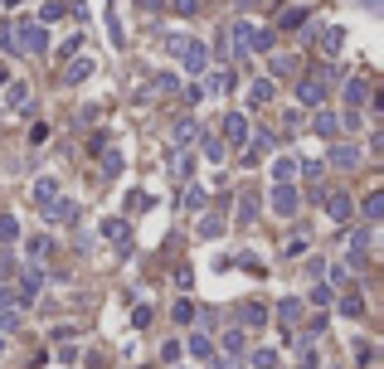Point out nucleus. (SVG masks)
Masks as SVG:
<instances>
[{
  "label": "nucleus",
  "mask_w": 384,
  "mask_h": 369,
  "mask_svg": "<svg viewBox=\"0 0 384 369\" xmlns=\"http://www.w3.org/2000/svg\"><path fill=\"white\" fill-rule=\"evenodd\" d=\"M165 49H170V58H175L190 78H199V73L209 68V49H204V39H194V34H170Z\"/></svg>",
  "instance_id": "obj_1"
},
{
  "label": "nucleus",
  "mask_w": 384,
  "mask_h": 369,
  "mask_svg": "<svg viewBox=\"0 0 384 369\" xmlns=\"http://www.w3.org/2000/svg\"><path fill=\"white\" fill-rule=\"evenodd\" d=\"M49 49V29L34 25V20H20L10 25V53H44Z\"/></svg>",
  "instance_id": "obj_2"
},
{
  "label": "nucleus",
  "mask_w": 384,
  "mask_h": 369,
  "mask_svg": "<svg viewBox=\"0 0 384 369\" xmlns=\"http://www.w3.org/2000/svg\"><path fill=\"white\" fill-rule=\"evenodd\" d=\"M248 136H253V127H248L244 112H224V117H219V146H224V151H244Z\"/></svg>",
  "instance_id": "obj_3"
},
{
  "label": "nucleus",
  "mask_w": 384,
  "mask_h": 369,
  "mask_svg": "<svg viewBox=\"0 0 384 369\" xmlns=\"http://www.w3.org/2000/svg\"><path fill=\"white\" fill-rule=\"evenodd\" d=\"M273 214L277 219H297V209H302V189L297 184H273Z\"/></svg>",
  "instance_id": "obj_4"
},
{
  "label": "nucleus",
  "mask_w": 384,
  "mask_h": 369,
  "mask_svg": "<svg viewBox=\"0 0 384 369\" xmlns=\"http://www.w3.org/2000/svg\"><path fill=\"white\" fill-rule=\"evenodd\" d=\"M44 282H49L44 263H25V267H20V306H25V301H34V296L44 291Z\"/></svg>",
  "instance_id": "obj_5"
},
{
  "label": "nucleus",
  "mask_w": 384,
  "mask_h": 369,
  "mask_svg": "<svg viewBox=\"0 0 384 369\" xmlns=\"http://www.w3.org/2000/svg\"><path fill=\"white\" fill-rule=\"evenodd\" d=\"M98 234L108 238L117 253H127V248H132V224H127V219H117V214H108V219L98 224Z\"/></svg>",
  "instance_id": "obj_6"
},
{
  "label": "nucleus",
  "mask_w": 384,
  "mask_h": 369,
  "mask_svg": "<svg viewBox=\"0 0 384 369\" xmlns=\"http://www.w3.org/2000/svg\"><path fill=\"white\" fill-rule=\"evenodd\" d=\"M273 146H277V132H253V136H248V146L239 151V156H244V165H258V160L268 156Z\"/></svg>",
  "instance_id": "obj_7"
},
{
  "label": "nucleus",
  "mask_w": 384,
  "mask_h": 369,
  "mask_svg": "<svg viewBox=\"0 0 384 369\" xmlns=\"http://www.w3.org/2000/svg\"><path fill=\"white\" fill-rule=\"evenodd\" d=\"M297 103L311 107V112L326 107V78H302V83H297Z\"/></svg>",
  "instance_id": "obj_8"
},
{
  "label": "nucleus",
  "mask_w": 384,
  "mask_h": 369,
  "mask_svg": "<svg viewBox=\"0 0 384 369\" xmlns=\"http://www.w3.org/2000/svg\"><path fill=\"white\" fill-rule=\"evenodd\" d=\"M326 214L336 219V224H351V219H356V199L336 189V194H326Z\"/></svg>",
  "instance_id": "obj_9"
},
{
  "label": "nucleus",
  "mask_w": 384,
  "mask_h": 369,
  "mask_svg": "<svg viewBox=\"0 0 384 369\" xmlns=\"http://www.w3.org/2000/svg\"><path fill=\"white\" fill-rule=\"evenodd\" d=\"M326 160L336 165V170H351V165H360V146H356V141H336Z\"/></svg>",
  "instance_id": "obj_10"
},
{
  "label": "nucleus",
  "mask_w": 384,
  "mask_h": 369,
  "mask_svg": "<svg viewBox=\"0 0 384 369\" xmlns=\"http://www.w3.org/2000/svg\"><path fill=\"white\" fill-rule=\"evenodd\" d=\"M341 93H346V112H356V107L370 103V83L365 78H346L341 83Z\"/></svg>",
  "instance_id": "obj_11"
},
{
  "label": "nucleus",
  "mask_w": 384,
  "mask_h": 369,
  "mask_svg": "<svg viewBox=\"0 0 384 369\" xmlns=\"http://www.w3.org/2000/svg\"><path fill=\"white\" fill-rule=\"evenodd\" d=\"M356 214H365V229H370V224H380V219H384V189H370V194L360 199Z\"/></svg>",
  "instance_id": "obj_12"
},
{
  "label": "nucleus",
  "mask_w": 384,
  "mask_h": 369,
  "mask_svg": "<svg viewBox=\"0 0 384 369\" xmlns=\"http://www.w3.org/2000/svg\"><path fill=\"white\" fill-rule=\"evenodd\" d=\"M258 214H263V194L244 189V194H239V214H234V219H239V224H253Z\"/></svg>",
  "instance_id": "obj_13"
},
{
  "label": "nucleus",
  "mask_w": 384,
  "mask_h": 369,
  "mask_svg": "<svg viewBox=\"0 0 384 369\" xmlns=\"http://www.w3.org/2000/svg\"><path fill=\"white\" fill-rule=\"evenodd\" d=\"M248 326H268V306L263 301H244L239 306V331H248Z\"/></svg>",
  "instance_id": "obj_14"
},
{
  "label": "nucleus",
  "mask_w": 384,
  "mask_h": 369,
  "mask_svg": "<svg viewBox=\"0 0 384 369\" xmlns=\"http://www.w3.org/2000/svg\"><path fill=\"white\" fill-rule=\"evenodd\" d=\"M39 209H44V219H78V204H73V199H63V194H54V199H49V204H39Z\"/></svg>",
  "instance_id": "obj_15"
},
{
  "label": "nucleus",
  "mask_w": 384,
  "mask_h": 369,
  "mask_svg": "<svg viewBox=\"0 0 384 369\" xmlns=\"http://www.w3.org/2000/svg\"><path fill=\"white\" fill-rule=\"evenodd\" d=\"M273 44H277V29H258V25H253V34H248L244 49L248 53H273Z\"/></svg>",
  "instance_id": "obj_16"
},
{
  "label": "nucleus",
  "mask_w": 384,
  "mask_h": 369,
  "mask_svg": "<svg viewBox=\"0 0 384 369\" xmlns=\"http://www.w3.org/2000/svg\"><path fill=\"white\" fill-rule=\"evenodd\" d=\"M199 122H194V117H180V122H175V146H180V151H185V146H194V141H199Z\"/></svg>",
  "instance_id": "obj_17"
},
{
  "label": "nucleus",
  "mask_w": 384,
  "mask_h": 369,
  "mask_svg": "<svg viewBox=\"0 0 384 369\" xmlns=\"http://www.w3.org/2000/svg\"><path fill=\"white\" fill-rule=\"evenodd\" d=\"M98 73V58H88V53H78V58H68V83H83Z\"/></svg>",
  "instance_id": "obj_18"
},
{
  "label": "nucleus",
  "mask_w": 384,
  "mask_h": 369,
  "mask_svg": "<svg viewBox=\"0 0 384 369\" xmlns=\"http://www.w3.org/2000/svg\"><path fill=\"white\" fill-rule=\"evenodd\" d=\"M311 127H316V136H341V122H336V112H326V107H316V117H311Z\"/></svg>",
  "instance_id": "obj_19"
},
{
  "label": "nucleus",
  "mask_w": 384,
  "mask_h": 369,
  "mask_svg": "<svg viewBox=\"0 0 384 369\" xmlns=\"http://www.w3.org/2000/svg\"><path fill=\"white\" fill-rule=\"evenodd\" d=\"M170 175H175L180 184H190L194 180V151H180V156L170 160Z\"/></svg>",
  "instance_id": "obj_20"
},
{
  "label": "nucleus",
  "mask_w": 384,
  "mask_h": 369,
  "mask_svg": "<svg viewBox=\"0 0 384 369\" xmlns=\"http://www.w3.org/2000/svg\"><path fill=\"white\" fill-rule=\"evenodd\" d=\"M277 321H282V326H297V321H302V296H282V301H277Z\"/></svg>",
  "instance_id": "obj_21"
},
{
  "label": "nucleus",
  "mask_w": 384,
  "mask_h": 369,
  "mask_svg": "<svg viewBox=\"0 0 384 369\" xmlns=\"http://www.w3.org/2000/svg\"><path fill=\"white\" fill-rule=\"evenodd\" d=\"M297 180V156H277L273 160V184H292Z\"/></svg>",
  "instance_id": "obj_22"
},
{
  "label": "nucleus",
  "mask_w": 384,
  "mask_h": 369,
  "mask_svg": "<svg viewBox=\"0 0 384 369\" xmlns=\"http://www.w3.org/2000/svg\"><path fill=\"white\" fill-rule=\"evenodd\" d=\"M54 194H58V180H54V175H39V180H34V189H29V199H34V204H49Z\"/></svg>",
  "instance_id": "obj_23"
},
{
  "label": "nucleus",
  "mask_w": 384,
  "mask_h": 369,
  "mask_svg": "<svg viewBox=\"0 0 384 369\" xmlns=\"http://www.w3.org/2000/svg\"><path fill=\"white\" fill-rule=\"evenodd\" d=\"M273 103V78H253V88H248V107H268Z\"/></svg>",
  "instance_id": "obj_24"
},
{
  "label": "nucleus",
  "mask_w": 384,
  "mask_h": 369,
  "mask_svg": "<svg viewBox=\"0 0 384 369\" xmlns=\"http://www.w3.org/2000/svg\"><path fill=\"white\" fill-rule=\"evenodd\" d=\"M336 311H341V316H365V296H360V291H341Z\"/></svg>",
  "instance_id": "obj_25"
},
{
  "label": "nucleus",
  "mask_w": 384,
  "mask_h": 369,
  "mask_svg": "<svg viewBox=\"0 0 384 369\" xmlns=\"http://www.w3.org/2000/svg\"><path fill=\"white\" fill-rule=\"evenodd\" d=\"M326 287H336V291H351V282H356V272L351 267H326V277H321Z\"/></svg>",
  "instance_id": "obj_26"
},
{
  "label": "nucleus",
  "mask_w": 384,
  "mask_h": 369,
  "mask_svg": "<svg viewBox=\"0 0 384 369\" xmlns=\"http://www.w3.org/2000/svg\"><path fill=\"white\" fill-rule=\"evenodd\" d=\"M170 321H175V326H190V321H199V311H194L190 296H180V301L170 306Z\"/></svg>",
  "instance_id": "obj_27"
},
{
  "label": "nucleus",
  "mask_w": 384,
  "mask_h": 369,
  "mask_svg": "<svg viewBox=\"0 0 384 369\" xmlns=\"http://www.w3.org/2000/svg\"><path fill=\"white\" fill-rule=\"evenodd\" d=\"M180 350H185V355H194V360H204L214 345H209V336H204V331H190V341L180 345Z\"/></svg>",
  "instance_id": "obj_28"
},
{
  "label": "nucleus",
  "mask_w": 384,
  "mask_h": 369,
  "mask_svg": "<svg viewBox=\"0 0 384 369\" xmlns=\"http://www.w3.org/2000/svg\"><path fill=\"white\" fill-rule=\"evenodd\" d=\"M248 369H277V350L263 345V350H248Z\"/></svg>",
  "instance_id": "obj_29"
},
{
  "label": "nucleus",
  "mask_w": 384,
  "mask_h": 369,
  "mask_svg": "<svg viewBox=\"0 0 384 369\" xmlns=\"http://www.w3.org/2000/svg\"><path fill=\"white\" fill-rule=\"evenodd\" d=\"M29 103V83L10 78V88H5V107H25Z\"/></svg>",
  "instance_id": "obj_30"
},
{
  "label": "nucleus",
  "mask_w": 384,
  "mask_h": 369,
  "mask_svg": "<svg viewBox=\"0 0 384 369\" xmlns=\"http://www.w3.org/2000/svg\"><path fill=\"white\" fill-rule=\"evenodd\" d=\"M287 73H297V58H287V53L268 58V78H287Z\"/></svg>",
  "instance_id": "obj_31"
},
{
  "label": "nucleus",
  "mask_w": 384,
  "mask_h": 369,
  "mask_svg": "<svg viewBox=\"0 0 384 369\" xmlns=\"http://www.w3.org/2000/svg\"><path fill=\"white\" fill-rule=\"evenodd\" d=\"M180 209H204V189H199L194 180L180 189Z\"/></svg>",
  "instance_id": "obj_32"
},
{
  "label": "nucleus",
  "mask_w": 384,
  "mask_h": 369,
  "mask_svg": "<svg viewBox=\"0 0 384 369\" xmlns=\"http://www.w3.org/2000/svg\"><path fill=\"white\" fill-rule=\"evenodd\" d=\"M244 345H248V336L239 331V326H229V331H224V355H244Z\"/></svg>",
  "instance_id": "obj_33"
},
{
  "label": "nucleus",
  "mask_w": 384,
  "mask_h": 369,
  "mask_svg": "<svg viewBox=\"0 0 384 369\" xmlns=\"http://www.w3.org/2000/svg\"><path fill=\"white\" fill-rule=\"evenodd\" d=\"M321 49H326V53H341V49H346V29H336V25L321 29Z\"/></svg>",
  "instance_id": "obj_34"
},
{
  "label": "nucleus",
  "mask_w": 384,
  "mask_h": 369,
  "mask_svg": "<svg viewBox=\"0 0 384 369\" xmlns=\"http://www.w3.org/2000/svg\"><path fill=\"white\" fill-rule=\"evenodd\" d=\"M156 98H175V93H180V78H175V73H156Z\"/></svg>",
  "instance_id": "obj_35"
},
{
  "label": "nucleus",
  "mask_w": 384,
  "mask_h": 369,
  "mask_svg": "<svg viewBox=\"0 0 384 369\" xmlns=\"http://www.w3.org/2000/svg\"><path fill=\"white\" fill-rule=\"evenodd\" d=\"M277 25H282V29H302V25H306V10H302V5L282 10V15H277Z\"/></svg>",
  "instance_id": "obj_36"
},
{
  "label": "nucleus",
  "mask_w": 384,
  "mask_h": 369,
  "mask_svg": "<svg viewBox=\"0 0 384 369\" xmlns=\"http://www.w3.org/2000/svg\"><path fill=\"white\" fill-rule=\"evenodd\" d=\"M234 68H219V73H214V78H209V88H204V93H229V88H234Z\"/></svg>",
  "instance_id": "obj_37"
},
{
  "label": "nucleus",
  "mask_w": 384,
  "mask_h": 369,
  "mask_svg": "<svg viewBox=\"0 0 384 369\" xmlns=\"http://www.w3.org/2000/svg\"><path fill=\"white\" fill-rule=\"evenodd\" d=\"M44 253H49V238H29L25 243V263H44Z\"/></svg>",
  "instance_id": "obj_38"
},
{
  "label": "nucleus",
  "mask_w": 384,
  "mask_h": 369,
  "mask_svg": "<svg viewBox=\"0 0 384 369\" xmlns=\"http://www.w3.org/2000/svg\"><path fill=\"white\" fill-rule=\"evenodd\" d=\"M20 238V219L15 214H0V243H15Z\"/></svg>",
  "instance_id": "obj_39"
},
{
  "label": "nucleus",
  "mask_w": 384,
  "mask_h": 369,
  "mask_svg": "<svg viewBox=\"0 0 384 369\" xmlns=\"http://www.w3.org/2000/svg\"><path fill=\"white\" fill-rule=\"evenodd\" d=\"M58 15H63V5H58V0H49V5H39V20H34V25H44V29H49Z\"/></svg>",
  "instance_id": "obj_40"
},
{
  "label": "nucleus",
  "mask_w": 384,
  "mask_h": 369,
  "mask_svg": "<svg viewBox=\"0 0 384 369\" xmlns=\"http://www.w3.org/2000/svg\"><path fill=\"white\" fill-rule=\"evenodd\" d=\"M219 234H224V219L204 214V219H199V238H219Z\"/></svg>",
  "instance_id": "obj_41"
},
{
  "label": "nucleus",
  "mask_w": 384,
  "mask_h": 369,
  "mask_svg": "<svg viewBox=\"0 0 384 369\" xmlns=\"http://www.w3.org/2000/svg\"><path fill=\"white\" fill-rule=\"evenodd\" d=\"M297 175H302V180H321V160H297Z\"/></svg>",
  "instance_id": "obj_42"
},
{
  "label": "nucleus",
  "mask_w": 384,
  "mask_h": 369,
  "mask_svg": "<svg viewBox=\"0 0 384 369\" xmlns=\"http://www.w3.org/2000/svg\"><path fill=\"white\" fill-rule=\"evenodd\" d=\"M199 146H204V160H224V146H219V136H199Z\"/></svg>",
  "instance_id": "obj_43"
},
{
  "label": "nucleus",
  "mask_w": 384,
  "mask_h": 369,
  "mask_svg": "<svg viewBox=\"0 0 384 369\" xmlns=\"http://www.w3.org/2000/svg\"><path fill=\"white\" fill-rule=\"evenodd\" d=\"M180 355H185V350H180V341H165V345H161V360H165L170 369H175V360H180Z\"/></svg>",
  "instance_id": "obj_44"
},
{
  "label": "nucleus",
  "mask_w": 384,
  "mask_h": 369,
  "mask_svg": "<svg viewBox=\"0 0 384 369\" xmlns=\"http://www.w3.org/2000/svg\"><path fill=\"white\" fill-rule=\"evenodd\" d=\"M306 238H311V234H292V243H287V258H306Z\"/></svg>",
  "instance_id": "obj_45"
},
{
  "label": "nucleus",
  "mask_w": 384,
  "mask_h": 369,
  "mask_svg": "<svg viewBox=\"0 0 384 369\" xmlns=\"http://www.w3.org/2000/svg\"><path fill=\"white\" fill-rule=\"evenodd\" d=\"M0 311H20V296L5 287V282H0Z\"/></svg>",
  "instance_id": "obj_46"
},
{
  "label": "nucleus",
  "mask_w": 384,
  "mask_h": 369,
  "mask_svg": "<svg viewBox=\"0 0 384 369\" xmlns=\"http://www.w3.org/2000/svg\"><path fill=\"white\" fill-rule=\"evenodd\" d=\"M306 277H316V282H321V277H326V263H321V258H316V253H306Z\"/></svg>",
  "instance_id": "obj_47"
},
{
  "label": "nucleus",
  "mask_w": 384,
  "mask_h": 369,
  "mask_svg": "<svg viewBox=\"0 0 384 369\" xmlns=\"http://www.w3.org/2000/svg\"><path fill=\"white\" fill-rule=\"evenodd\" d=\"M321 331H326V316H311L302 326V341H311V336H321Z\"/></svg>",
  "instance_id": "obj_48"
},
{
  "label": "nucleus",
  "mask_w": 384,
  "mask_h": 369,
  "mask_svg": "<svg viewBox=\"0 0 384 369\" xmlns=\"http://www.w3.org/2000/svg\"><path fill=\"white\" fill-rule=\"evenodd\" d=\"M103 170H108V175H122V156H117V151H103Z\"/></svg>",
  "instance_id": "obj_49"
},
{
  "label": "nucleus",
  "mask_w": 384,
  "mask_h": 369,
  "mask_svg": "<svg viewBox=\"0 0 384 369\" xmlns=\"http://www.w3.org/2000/svg\"><path fill=\"white\" fill-rule=\"evenodd\" d=\"M132 326H151V301H137V311H132Z\"/></svg>",
  "instance_id": "obj_50"
},
{
  "label": "nucleus",
  "mask_w": 384,
  "mask_h": 369,
  "mask_svg": "<svg viewBox=\"0 0 384 369\" xmlns=\"http://www.w3.org/2000/svg\"><path fill=\"white\" fill-rule=\"evenodd\" d=\"M297 369H321V355H316V350H306V345H302V360H297Z\"/></svg>",
  "instance_id": "obj_51"
},
{
  "label": "nucleus",
  "mask_w": 384,
  "mask_h": 369,
  "mask_svg": "<svg viewBox=\"0 0 384 369\" xmlns=\"http://www.w3.org/2000/svg\"><path fill=\"white\" fill-rule=\"evenodd\" d=\"M44 141H49V127H44V122H34V127H29V146H44Z\"/></svg>",
  "instance_id": "obj_52"
},
{
  "label": "nucleus",
  "mask_w": 384,
  "mask_h": 369,
  "mask_svg": "<svg viewBox=\"0 0 384 369\" xmlns=\"http://www.w3.org/2000/svg\"><path fill=\"white\" fill-rule=\"evenodd\" d=\"M146 204H151V199H146L141 189H132V194H127V209H132V214H141V209H146Z\"/></svg>",
  "instance_id": "obj_53"
},
{
  "label": "nucleus",
  "mask_w": 384,
  "mask_h": 369,
  "mask_svg": "<svg viewBox=\"0 0 384 369\" xmlns=\"http://www.w3.org/2000/svg\"><path fill=\"white\" fill-rule=\"evenodd\" d=\"M336 122H341L346 132H356V127H360V112H336Z\"/></svg>",
  "instance_id": "obj_54"
},
{
  "label": "nucleus",
  "mask_w": 384,
  "mask_h": 369,
  "mask_svg": "<svg viewBox=\"0 0 384 369\" xmlns=\"http://www.w3.org/2000/svg\"><path fill=\"white\" fill-rule=\"evenodd\" d=\"M190 282H194V272H190V267H175V287H180V291H190Z\"/></svg>",
  "instance_id": "obj_55"
},
{
  "label": "nucleus",
  "mask_w": 384,
  "mask_h": 369,
  "mask_svg": "<svg viewBox=\"0 0 384 369\" xmlns=\"http://www.w3.org/2000/svg\"><path fill=\"white\" fill-rule=\"evenodd\" d=\"M180 93H185V103H199V98H204V88H199V83H185V88H180Z\"/></svg>",
  "instance_id": "obj_56"
},
{
  "label": "nucleus",
  "mask_w": 384,
  "mask_h": 369,
  "mask_svg": "<svg viewBox=\"0 0 384 369\" xmlns=\"http://www.w3.org/2000/svg\"><path fill=\"white\" fill-rule=\"evenodd\" d=\"M170 10H180V15H194V10H199V0H170Z\"/></svg>",
  "instance_id": "obj_57"
},
{
  "label": "nucleus",
  "mask_w": 384,
  "mask_h": 369,
  "mask_svg": "<svg viewBox=\"0 0 384 369\" xmlns=\"http://www.w3.org/2000/svg\"><path fill=\"white\" fill-rule=\"evenodd\" d=\"M20 326V311H0V331H15Z\"/></svg>",
  "instance_id": "obj_58"
},
{
  "label": "nucleus",
  "mask_w": 384,
  "mask_h": 369,
  "mask_svg": "<svg viewBox=\"0 0 384 369\" xmlns=\"http://www.w3.org/2000/svg\"><path fill=\"white\" fill-rule=\"evenodd\" d=\"M311 301H316V306H321V301H331V287H326V282H316V287H311Z\"/></svg>",
  "instance_id": "obj_59"
},
{
  "label": "nucleus",
  "mask_w": 384,
  "mask_h": 369,
  "mask_svg": "<svg viewBox=\"0 0 384 369\" xmlns=\"http://www.w3.org/2000/svg\"><path fill=\"white\" fill-rule=\"evenodd\" d=\"M137 5H141V10H146V15H156V10H161L165 0H137Z\"/></svg>",
  "instance_id": "obj_60"
},
{
  "label": "nucleus",
  "mask_w": 384,
  "mask_h": 369,
  "mask_svg": "<svg viewBox=\"0 0 384 369\" xmlns=\"http://www.w3.org/2000/svg\"><path fill=\"white\" fill-rule=\"evenodd\" d=\"M5 5H20V0H5Z\"/></svg>",
  "instance_id": "obj_61"
},
{
  "label": "nucleus",
  "mask_w": 384,
  "mask_h": 369,
  "mask_svg": "<svg viewBox=\"0 0 384 369\" xmlns=\"http://www.w3.org/2000/svg\"><path fill=\"white\" fill-rule=\"evenodd\" d=\"M0 355H5V341H0Z\"/></svg>",
  "instance_id": "obj_62"
},
{
  "label": "nucleus",
  "mask_w": 384,
  "mask_h": 369,
  "mask_svg": "<svg viewBox=\"0 0 384 369\" xmlns=\"http://www.w3.org/2000/svg\"><path fill=\"white\" fill-rule=\"evenodd\" d=\"M175 369H180V365H175Z\"/></svg>",
  "instance_id": "obj_63"
}]
</instances>
